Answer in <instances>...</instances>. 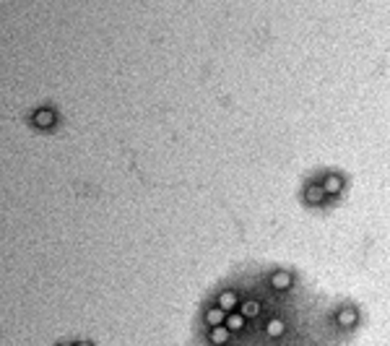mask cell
Listing matches in <instances>:
<instances>
[{
  "label": "cell",
  "mask_w": 390,
  "mask_h": 346,
  "mask_svg": "<svg viewBox=\"0 0 390 346\" xmlns=\"http://www.w3.org/2000/svg\"><path fill=\"white\" fill-rule=\"evenodd\" d=\"M31 123H34L37 128H52V125H55V112H52V109H37V112L31 115Z\"/></svg>",
  "instance_id": "obj_1"
},
{
  "label": "cell",
  "mask_w": 390,
  "mask_h": 346,
  "mask_svg": "<svg viewBox=\"0 0 390 346\" xmlns=\"http://www.w3.org/2000/svg\"><path fill=\"white\" fill-rule=\"evenodd\" d=\"M205 320H208V326H211V328L224 326V323H226V310H221V307H211V310L205 313Z\"/></svg>",
  "instance_id": "obj_2"
},
{
  "label": "cell",
  "mask_w": 390,
  "mask_h": 346,
  "mask_svg": "<svg viewBox=\"0 0 390 346\" xmlns=\"http://www.w3.org/2000/svg\"><path fill=\"white\" fill-rule=\"evenodd\" d=\"M322 188H325L328 196H338L341 188H343V180L338 178V175H328V178L322 180Z\"/></svg>",
  "instance_id": "obj_3"
},
{
  "label": "cell",
  "mask_w": 390,
  "mask_h": 346,
  "mask_svg": "<svg viewBox=\"0 0 390 346\" xmlns=\"http://www.w3.org/2000/svg\"><path fill=\"white\" fill-rule=\"evenodd\" d=\"M328 196V193H325V188H322V185H310V188L304 190V200H307V203H312V206H315V203H322V198Z\"/></svg>",
  "instance_id": "obj_4"
},
{
  "label": "cell",
  "mask_w": 390,
  "mask_h": 346,
  "mask_svg": "<svg viewBox=\"0 0 390 346\" xmlns=\"http://www.w3.org/2000/svg\"><path fill=\"white\" fill-rule=\"evenodd\" d=\"M229 333H232V331H229V328L226 326H216V328H211V344H216V346H221V344H226V341H229Z\"/></svg>",
  "instance_id": "obj_5"
},
{
  "label": "cell",
  "mask_w": 390,
  "mask_h": 346,
  "mask_svg": "<svg viewBox=\"0 0 390 346\" xmlns=\"http://www.w3.org/2000/svg\"><path fill=\"white\" fill-rule=\"evenodd\" d=\"M271 284H273V289H289L292 287V276H289L286 271H276L271 276Z\"/></svg>",
  "instance_id": "obj_6"
},
{
  "label": "cell",
  "mask_w": 390,
  "mask_h": 346,
  "mask_svg": "<svg viewBox=\"0 0 390 346\" xmlns=\"http://www.w3.org/2000/svg\"><path fill=\"white\" fill-rule=\"evenodd\" d=\"M219 307L226 310V313H232L234 307H237V294H234V292H221V294H219Z\"/></svg>",
  "instance_id": "obj_7"
},
{
  "label": "cell",
  "mask_w": 390,
  "mask_h": 346,
  "mask_svg": "<svg viewBox=\"0 0 390 346\" xmlns=\"http://www.w3.org/2000/svg\"><path fill=\"white\" fill-rule=\"evenodd\" d=\"M283 331H286V323L279 320V317H276V320H268V326H265V333H268L271 338H279Z\"/></svg>",
  "instance_id": "obj_8"
},
{
  "label": "cell",
  "mask_w": 390,
  "mask_h": 346,
  "mask_svg": "<svg viewBox=\"0 0 390 346\" xmlns=\"http://www.w3.org/2000/svg\"><path fill=\"white\" fill-rule=\"evenodd\" d=\"M240 313H242L244 317H255V315H260V305H258L255 299H244L242 307H240Z\"/></svg>",
  "instance_id": "obj_9"
},
{
  "label": "cell",
  "mask_w": 390,
  "mask_h": 346,
  "mask_svg": "<svg viewBox=\"0 0 390 346\" xmlns=\"http://www.w3.org/2000/svg\"><path fill=\"white\" fill-rule=\"evenodd\" d=\"M354 323H357V313H354L351 307H346V310H341V313H338V326L351 328Z\"/></svg>",
  "instance_id": "obj_10"
},
{
  "label": "cell",
  "mask_w": 390,
  "mask_h": 346,
  "mask_svg": "<svg viewBox=\"0 0 390 346\" xmlns=\"http://www.w3.org/2000/svg\"><path fill=\"white\" fill-rule=\"evenodd\" d=\"M244 320H247V317H244L242 313H240V315H234V313H232V315H226V323H224V326L229 328V331H242V328H244Z\"/></svg>",
  "instance_id": "obj_11"
},
{
  "label": "cell",
  "mask_w": 390,
  "mask_h": 346,
  "mask_svg": "<svg viewBox=\"0 0 390 346\" xmlns=\"http://www.w3.org/2000/svg\"><path fill=\"white\" fill-rule=\"evenodd\" d=\"M81 346H88V344H81Z\"/></svg>",
  "instance_id": "obj_12"
}]
</instances>
